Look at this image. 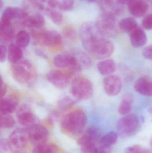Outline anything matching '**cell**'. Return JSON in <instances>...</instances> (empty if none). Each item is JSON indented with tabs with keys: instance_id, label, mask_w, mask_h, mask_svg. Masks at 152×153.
<instances>
[{
	"instance_id": "1",
	"label": "cell",
	"mask_w": 152,
	"mask_h": 153,
	"mask_svg": "<svg viewBox=\"0 0 152 153\" xmlns=\"http://www.w3.org/2000/svg\"><path fill=\"white\" fill-rule=\"evenodd\" d=\"M87 121L84 111L81 109L76 108L63 116L61 120V128L67 134L77 135L84 130Z\"/></svg>"
},
{
	"instance_id": "2",
	"label": "cell",
	"mask_w": 152,
	"mask_h": 153,
	"mask_svg": "<svg viewBox=\"0 0 152 153\" xmlns=\"http://www.w3.org/2000/svg\"><path fill=\"white\" fill-rule=\"evenodd\" d=\"M10 71L14 80L23 85H31L37 78V73L35 67L27 60H21L12 64Z\"/></svg>"
},
{
	"instance_id": "3",
	"label": "cell",
	"mask_w": 152,
	"mask_h": 153,
	"mask_svg": "<svg viewBox=\"0 0 152 153\" xmlns=\"http://www.w3.org/2000/svg\"><path fill=\"white\" fill-rule=\"evenodd\" d=\"M32 36L35 41L50 51L56 52L62 47V39L60 34L54 30H33Z\"/></svg>"
},
{
	"instance_id": "4",
	"label": "cell",
	"mask_w": 152,
	"mask_h": 153,
	"mask_svg": "<svg viewBox=\"0 0 152 153\" xmlns=\"http://www.w3.org/2000/svg\"><path fill=\"white\" fill-rule=\"evenodd\" d=\"M70 92L72 96L77 100H87L93 95V86L88 78L84 76H79L72 81Z\"/></svg>"
},
{
	"instance_id": "5",
	"label": "cell",
	"mask_w": 152,
	"mask_h": 153,
	"mask_svg": "<svg viewBox=\"0 0 152 153\" xmlns=\"http://www.w3.org/2000/svg\"><path fill=\"white\" fill-rule=\"evenodd\" d=\"M140 120L136 114L126 115L117 124L118 134L122 138H128L135 134L139 128Z\"/></svg>"
},
{
	"instance_id": "6",
	"label": "cell",
	"mask_w": 152,
	"mask_h": 153,
	"mask_svg": "<svg viewBox=\"0 0 152 153\" xmlns=\"http://www.w3.org/2000/svg\"><path fill=\"white\" fill-rule=\"evenodd\" d=\"M99 31L103 37H112L116 36L118 31L119 23L115 16L103 13L97 18L95 22Z\"/></svg>"
},
{
	"instance_id": "7",
	"label": "cell",
	"mask_w": 152,
	"mask_h": 153,
	"mask_svg": "<svg viewBox=\"0 0 152 153\" xmlns=\"http://www.w3.org/2000/svg\"><path fill=\"white\" fill-rule=\"evenodd\" d=\"M114 48L112 42L102 37L93 43L86 50L95 58L104 59L112 54Z\"/></svg>"
},
{
	"instance_id": "8",
	"label": "cell",
	"mask_w": 152,
	"mask_h": 153,
	"mask_svg": "<svg viewBox=\"0 0 152 153\" xmlns=\"http://www.w3.org/2000/svg\"><path fill=\"white\" fill-rule=\"evenodd\" d=\"M75 71L70 69H58L50 71L46 74L47 80L59 89H64L68 85L74 76Z\"/></svg>"
},
{
	"instance_id": "9",
	"label": "cell",
	"mask_w": 152,
	"mask_h": 153,
	"mask_svg": "<svg viewBox=\"0 0 152 153\" xmlns=\"http://www.w3.org/2000/svg\"><path fill=\"white\" fill-rule=\"evenodd\" d=\"M79 36L84 49L95 40L104 37L100 33L95 23L92 22H87L81 25Z\"/></svg>"
},
{
	"instance_id": "10",
	"label": "cell",
	"mask_w": 152,
	"mask_h": 153,
	"mask_svg": "<svg viewBox=\"0 0 152 153\" xmlns=\"http://www.w3.org/2000/svg\"><path fill=\"white\" fill-rule=\"evenodd\" d=\"M53 64L61 69H70L76 71H81L76 58L73 52L62 53L56 55L53 59Z\"/></svg>"
},
{
	"instance_id": "11",
	"label": "cell",
	"mask_w": 152,
	"mask_h": 153,
	"mask_svg": "<svg viewBox=\"0 0 152 153\" xmlns=\"http://www.w3.org/2000/svg\"><path fill=\"white\" fill-rule=\"evenodd\" d=\"M16 116L19 123L26 128L37 124L36 116L28 104L24 103L20 105L17 108Z\"/></svg>"
},
{
	"instance_id": "12",
	"label": "cell",
	"mask_w": 152,
	"mask_h": 153,
	"mask_svg": "<svg viewBox=\"0 0 152 153\" xmlns=\"http://www.w3.org/2000/svg\"><path fill=\"white\" fill-rule=\"evenodd\" d=\"M8 141L11 149L21 150L29 141L27 128H18L13 130L9 136Z\"/></svg>"
},
{
	"instance_id": "13",
	"label": "cell",
	"mask_w": 152,
	"mask_h": 153,
	"mask_svg": "<svg viewBox=\"0 0 152 153\" xmlns=\"http://www.w3.org/2000/svg\"><path fill=\"white\" fill-rule=\"evenodd\" d=\"M29 141L35 146L45 143L49 137V132L43 126L37 124L27 128Z\"/></svg>"
},
{
	"instance_id": "14",
	"label": "cell",
	"mask_w": 152,
	"mask_h": 153,
	"mask_svg": "<svg viewBox=\"0 0 152 153\" xmlns=\"http://www.w3.org/2000/svg\"><path fill=\"white\" fill-rule=\"evenodd\" d=\"M98 4L103 13L115 17L121 14L124 11V4L119 0H99Z\"/></svg>"
},
{
	"instance_id": "15",
	"label": "cell",
	"mask_w": 152,
	"mask_h": 153,
	"mask_svg": "<svg viewBox=\"0 0 152 153\" xmlns=\"http://www.w3.org/2000/svg\"><path fill=\"white\" fill-rule=\"evenodd\" d=\"M122 85L121 79L116 75H109L103 80L104 91L109 96H115L118 94L121 91Z\"/></svg>"
},
{
	"instance_id": "16",
	"label": "cell",
	"mask_w": 152,
	"mask_h": 153,
	"mask_svg": "<svg viewBox=\"0 0 152 153\" xmlns=\"http://www.w3.org/2000/svg\"><path fill=\"white\" fill-rule=\"evenodd\" d=\"M129 10L134 17L140 18L147 13L149 6L144 0H133L128 4Z\"/></svg>"
},
{
	"instance_id": "17",
	"label": "cell",
	"mask_w": 152,
	"mask_h": 153,
	"mask_svg": "<svg viewBox=\"0 0 152 153\" xmlns=\"http://www.w3.org/2000/svg\"><path fill=\"white\" fill-rule=\"evenodd\" d=\"M129 34L130 42L134 47H142L147 43V36L142 28L140 26H137Z\"/></svg>"
},
{
	"instance_id": "18",
	"label": "cell",
	"mask_w": 152,
	"mask_h": 153,
	"mask_svg": "<svg viewBox=\"0 0 152 153\" xmlns=\"http://www.w3.org/2000/svg\"><path fill=\"white\" fill-rule=\"evenodd\" d=\"M134 88L140 94L152 96V78L146 76L140 77L135 82Z\"/></svg>"
},
{
	"instance_id": "19",
	"label": "cell",
	"mask_w": 152,
	"mask_h": 153,
	"mask_svg": "<svg viewBox=\"0 0 152 153\" xmlns=\"http://www.w3.org/2000/svg\"><path fill=\"white\" fill-rule=\"evenodd\" d=\"M22 26L33 30L41 29L45 24V20L42 14L36 13L21 20Z\"/></svg>"
},
{
	"instance_id": "20",
	"label": "cell",
	"mask_w": 152,
	"mask_h": 153,
	"mask_svg": "<svg viewBox=\"0 0 152 153\" xmlns=\"http://www.w3.org/2000/svg\"><path fill=\"white\" fill-rule=\"evenodd\" d=\"M16 36L15 30L11 24L0 26V39L2 44L4 45L12 44Z\"/></svg>"
},
{
	"instance_id": "21",
	"label": "cell",
	"mask_w": 152,
	"mask_h": 153,
	"mask_svg": "<svg viewBox=\"0 0 152 153\" xmlns=\"http://www.w3.org/2000/svg\"><path fill=\"white\" fill-rule=\"evenodd\" d=\"M18 102L13 97L3 98L0 102L1 114L10 115L18 108Z\"/></svg>"
},
{
	"instance_id": "22",
	"label": "cell",
	"mask_w": 152,
	"mask_h": 153,
	"mask_svg": "<svg viewBox=\"0 0 152 153\" xmlns=\"http://www.w3.org/2000/svg\"><path fill=\"white\" fill-rule=\"evenodd\" d=\"M70 96H65L59 101L57 104L58 112L55 113L57 117L60 113H63L71 109L77 102V100Z\"/></svg>"
},
{
	"instance_id": "23",
	"label": "cell",
	"mask_w": 152,
	"mask_h": 153,
	"mask_svg": "<svg viewBox=\"0 0 152 153\" xmlns=\"http://www.w3.org/2000/svg\"><path fill=\"white\" fill-rule=\"evenodd\" d=\"M23 52L21 48L13 43L9 45L7 57L9 62L12 64L21 61L23 58Z\"/></svg>"
},
{
	"instance_id": "24",
	"label": "cell",
	"mask_w": 152,
	"mask_h": 153,
	"mask_svg": "<svg viewBox=\"0 0 152 153\" xmlns=\"http://www.w3.org/2000/svg\"><path fill=\"white\" fill-rule=\"evenodd\" d=\"M97 68L101 74L107 76L110 75L115 72L116 65L113 60L107 59L99 62L97 64Z\"/></svg>"
},
{
	"instance_id": "25",
	"label": "cell",
	"mask_w": 152,
	"mask_h": 153,
	"mask_svg": "<svg viewBox=\"0 0 152 153\" xmlns=\"http://www.w3.org/2000/svg\"><path fill=\"white\" fill-rule=\"evenodd\" d=\"M134 101V97L131 94H124L118 109L119 113L123 116L128 115L132 110V104Z\"/></svg>"
},
{
	"instance_id": "26",
	"label": "cell",
	"mask_w": 152,
	"mask_h": 153,
	"mask_svg": "<svg viewBox=\"0 0 152 153\" xmlns=\"http://www.w3.org/2000/svg\"><path fill=\"white\" fill-rule=\"evenodd\" d=\"M75 55L78 63L81 70L89 69L92 65V61L90 56L84 52L79 50H75L72 51Z\"/></svg>"
},
{
	"instance_id": "27",
	"label": "cell",
	"mask_w": 152,
	"mask_h": 153,
	"mask_svg": "<svg viewBox=\"0 0 152 153\" xmlns=\"http://www.w3.org/2000/svg\"><path fill=\"white\" fill-rule=\"evenodd\" d=\"M45 2L46 1L44 0H22L25 10L35 12L36 13L45 10L46 8L45 6Z\"/></svg>"
},
{
	"instance_id": "28",
	"label": "cell",
	"mask_w": 152,
	"mask_h": 153,
	"mask_svg": "<svg viewBox=\"0 0 152 153\" xmlns=\"http://www.w3.org/2000/svg\"><path fill=\"white\" fill-rule=\"evenodd\" d=\"M138 26L135 19L132 17L124 18L119 22V29L122 32L128 33Z\"/></svg>"
},
{
	"instance_id": "29",
	"label": "cell",
	"mask_w": 152,
	"mask_h": 153,
	"mask_svg": "<svg viewBox=\"0 0 152 153\" xmlns=\"http://www.w3.org/2000/svg\"><path fill=\"white\" fill-rule=\"evenodd\" d=\"M30 34L25 30H20L16 34L15 38V44L22 48L27 47L29 45L30 41Z\"/></svg>"
},
{
	"instance_id": "30",
	"label": "cell",
	"mask_w": 152,
	"mask_h": 153,
	"mask_svg": "<svg viewBox=\"0 0 152 153\" xmlns=\"http://www.w3.org/2000/svg\"><path fill=\"white\" fill-rule=\"evenodd\" d=\"M44 11L46 15L54 24L59 25L62 23L63 20V16L61 12L57 9H52L47 7H46Z\"/></svg>"
},
{
	"instance_id": "31",
	"label": "cell",
	"mask_w": 152,
	"mask_h": 153,
	"mask_svg": "<svg viewBox=\"0 0 152 153\" xmlns=\"http://www.w3.org/2000/svg\"><path fill=\"white\" fill-rule=\"evenodd\" d=\"M57 148L55 145L46 143L35 146L33 153H56Z\"/></svg>"
},
{
	"instance_id": "32",
	"label": "cell",
	"mask_w": 152,
	"mask_h": 153,
	"mask_svg": "<svg viewBox=\"0 0 152 153\" xmlns=\"http://www.w3.org/2000/svg\"><path fill=\"white\" fill-rule=\"evenodd\" d=\"M118 136V133L114 131L109 132L101 138L100 142V144L104 146L110 147L117 142Z\"/></svg>"
},
{
	"instance_id": "33",
	"label": "cell",
	"mask_w": 152,
	"mask_h": 153,
	"mask_svg": "<svg viewBox=\"0 0 152 153\" xmlns=\"http://www.w3.org/2000/svg\"><path fill=\"white\" fill-rule=\"evenodd\" d=\"M0 124L2 128L5 129L12 128L15 125V120L10 115L1 114Z\"/></svg>"
},
{
	"instance_id": "34",
	"label": "cell",
	"mask_w": 152,
	"mask_h": 153,
	"mask_svg": "<svg viewBox=\"0 0 152 153\" xmlns=\"http://www.w3.org/2000/svg\"><path fill=\"white\" fill-rule=\"evenodd\" d=\"M62 35L65 38L70 41H76L77 39L76 30L71 26L64 27L62 30Z\"/></svg>"
},
{
	"instance_id": "35",
	"label": "cell",
	"mask_w": 152,
	"mask_h": 153,
	"mask_svg": "<svg viewBox=\"0 0 152 153\" xmlns=\"http://www.w3.org/2000/svg\"><path fill=\"white\" fill-rule=\"evenodd\" d=\"M125 153H151V152L141 146L135 145L127 147L125 149Z\"/></svg>"
},
{
	"instance_id": "36",
	"label": "cell",
	"mask_w": 152,
	"mask_h": 153,
	"mask_svg": "<svg viewBox=\"0 0 152 153\" xmlns=\"http://www.w3.org/2000/svg\"><path fill=\"white\" fill-rule=\"evenodd\" d=\"M74 0H61L59 2V8L60 10L65 11L71 10L74 7Z\"/></svg>"
},
{
	"instance_id": "37",
	"label": "cell",
	"mask_w": 152,
	"mask_h": 153,
	"mask_svg": "<svg viewBox=\"0 0 152 153\" xmlns=\"http://www.w3.org/2000/svg\"><path fill=\"white\" fill-rule=\"evenodd\" d=\"M11 149L8 140L1 139L0 141V153H6Z\"/></svg>"
},
{
	"instance_id": "38",
	"label": "cell",
	"mask_w": 152,
	"mask_h": 153,
	"mask_svg": "<svg viewBox=\"0 0 152 153\" xmlns=\"http://www.w3.org/2000/svg\"><path fill=\"white\" fill-rule=\"evenodd\" d=\"M142 25L145 29L152 30V13L144 18L142 22Z\"/></svg>"
},
{
	"instance_id": "39",
	"label": "cell",
	"mask_w": 152,
	"mask_h": 153,
	"mask_svg": "<svg viewBox=\"0 0 152 153\" xmlns=\"http://www.w3.org/2000/svg\"><path fill=\"white\" fill-rule=\"evenodd\" d=\"M0 62L1 63H3L6 60V57L8 55V49L6 48L5 45L1 44L0 46Z\"/></svg>"
},
{
	"instance_id": "40",
	"label": "cell",
	"mask_w": 152,
	"mask_h": 153,
	"mask_svg": "<svg viewBox=\"0 0 152 153\" xmlns=\"http://www.w3.org/2000/svg\"><path fill=\"white\" fill-rule=\"evenodd\" d=\"M143 55L146 59L152 60V44L144 48L143 51Z\"/></svg>"
},
{
	"instance_id": "41",
	"label": "cell",
	"mask_w": 152,
	"mask_h": 153,
	"mask_svg": "<svg viewBox=\"0 0 152 153\" xmlns=\"http://www.w3.org/2000/svg\"><path fill=\"white\" fill-rule=\"evenodd\" d=\"M111 148L109 146H104L100 145L97 146L94 153H111Z\"/></svg>"
},
{
	"instance_id": "42",
	"label": "cell",
	"mask_w": 152,
	"mask_h": 153,
	"mask_svg": "<svg viewBox=\"0 0 152 153\" xmlns=\"http://www.w3.org/2000/svg\"><path fill=\"white\" fill-rule=\"evenodd\" d=\"M47 4L48 7L52 9H59V2L58 0H47L45 1Z\"/></svg>"
},
{
	"instance_id": "43",
	"label": "cell",
	"mask_w": 152,
	"mask_h": 153,
	"mask_svg": "<svg viewBox=\"0 0 152 153\" xmlns=\"http://www.w3.org/2000/svg\"><path fill=\"white\" fill-rule=\"evenodd\" d=\"M1 99L4 98V95L7 91V86L6 84L3 82L2 79L1 78Z\"/></svg>"
},
{
	"instance_id": "44",
	"label": "cell",
	"mask_w": 152,
	"mask_h": 153,
	"mask_svg": "<svg viewBox=\"0 0 152 153\" xmlns=\"http://www.w3.org/2000/svg\"><path fill=\"white\" fill-rule=\"evenodd\" d=\"M36 53L37 54V55L40 56H42V57H43V58H45L46 57V55L44 53H43L42 51H41V50H37L36 51Z\"/></svg>"
},
{
	"instance_id": "45",
	"label": "cell",
	"mask_w": 152,
	"mask_h": 153,
	"mask_svg": "<svg viewBox=\"0 0 152 153\" xmlns=\"http://www.w3.org/2000/svg\"><path fill=\"white\" fill-rule=\"evenodd\" d=\"M120 2L123 4H128L129 2L133 1V0H119Z\"/></svg>"
},
{
	"instance_id": "46",
	"label": "cell",
	"mask_w": 152,
	"mask_h": 153,
	"mask_svg": "<svg viewBox=\"0 0 152 153\" xmlns=\"http://www.w3.org/2000/svg\"><path fill=\"white\" fill-rule=\"evenodd\" d=\"M27 153L26 152L24 151H22V150H17V151H14L13 153Z\"/></svg>"
},
{
	"instance_id": "47",
	"label": "cell",
	"mask_w": 152,
	"mask_h": 153,
	"mask_svg": "<svg viewBox=\"0 0 152 153\" xmlns=\"http://www.w3.org/2000/svg\"><path fill=\"white\" fill-rule=\"evenodd\" d=\"M144 1L147 2L148 4H149V6L151 5L152 6V0H144Z\"/></svg>"
},
{
	"instance_id": "48",
	"label": "cell",
	"mask_w": 152,
	"mask_h": 153,
	"mask_svg": "<svg viewBox=\"0 0 152 153\" xmlns=\"http://www.w3.org/2000/svg\"><path fill=\"white\" fill-rule=\"evenodd\" d=\"M148 111H149V114H150L151 117L152 119V107H151V108H149Z\"/></svg>"
},
{
	"instance_id": "49",
	"label": "cell",
	"mask_w": 152,
	"mask_h": 153,
	"mask_svg": "<svg viewBox=\"0 0 152 153\" xmlns=\"http://www.w3.org/2000/svg\"><path fill=\"white\" fill-rule=\"evenodd\" d=\"M3 6V2L2 0H1V1H0V8H1V9L2 8Z\"/></svg>"
},
{
	"instance_id": "50",
	"label": "cell",
	"mask_w": 152,
	"mask_h": 153,
	"mask_svg": "<svg viewBox=\"0 0 152 153\" xmlns=\"http://www.w3.org/2000/svg\"><path fill=\"white\" fill-rule=\"evenodd\" d=\"M82 1H86L89 2H94L96 1V0H82Z\"/></svg>"
},
{
	"instance_id": "51",
	"label": "cell",
	"mask_w": 152,
	"mask_h": 153,
	"mask_svg": "<svg viewBox=\"0 0 152 153\" xmlns=\"http://www.w3.org/2000/svg\"><path fill=\"white\" fill-rule=\"evenodd\" d=\"M150 146H151V148L152 150V138L151 139V142H150Z\"/></svg>"
},
{
	"instance_id": "52",
	"label": "cell",
	"mask_w": 152,
	"mask_h": 153,
	"mask_svg": "<svg viewBox=\"0 0 152 153\" xmlns=\"http://www.w3.org/2000/svg\"><path fill=\"white\" fill-rule=\"evenodd\" d=\"M45 1H47V0H44Z\"/></svg>"
}]
</instances>
